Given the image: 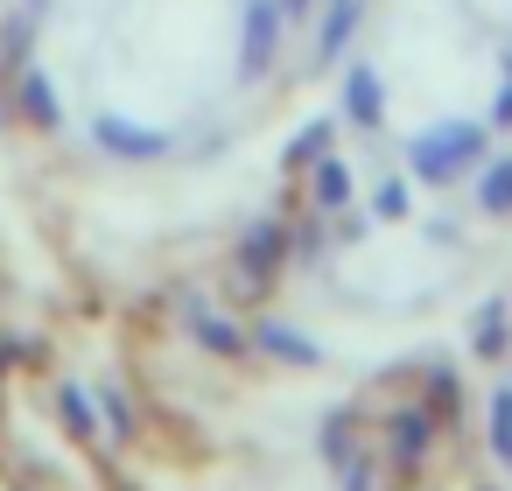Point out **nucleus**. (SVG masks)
Masks as SVG:
<instances>
[{
  "instance_id": "f257e3e1",
  "label": "nucleus",
  "mask_w": 512,
  "mask_h": 491,
  "mask_svg": "<svg viewBox=\"0 0 512 491\" xmlns=\"http://www.w3.org/2000/svg\"><path fill=\"white\" fill-rule=\"evenodd\" d=\"M477 155H484L477 127H435L428 141H414V169H421V176H435V183L463 176V169H470Z\"/></svg>"
},
{
  "instance_id": "f03ea898",
  "label": "nucleus",
  "mask_w": 512,
  "mask_h": 491,
  "mask_svg": "<svg viewBox=\"0 0 512 491\" xmlns=\"http://www.w3.org/2000/svg\"><path fill=\"white\" fill-rule=\"evenodd\" d=\"M99 134H106V148H120V155H155V134H134V127H113V120H106Z\"/></svg>"
},
{
  "instance_id": "7ed1b4c3",
  "label": "nucleus",
  "mask_w": 512,
  "mask_h": 491,
  "mask_svg": "<svg viewBox=\"0 0 512 491\" xmlns=\"http://www.w3.org/2000/svg\"><path fill=\"white\" fill-rule=\"evenodd\" d=\"M351 113H358V120H372V113H379V78H372V71H358V78H351Z\"/></svg>"
},
{
  "instance_id": "20e7f679",
  "label": "nucleus",
  "mask_w": 512,
  "mask_h": 491,
  "mask_svg": "<svg viewBox=\"0 0 512 491\" xmlns=\"http://www.w3.org/2000/svg\"><path fill=\"white\" fill-rule=\"evenodd\" d=\"M484 204H491V211H505V204H512V169H498V176L484 183Z\"/></svg>"
}]
</instances>
